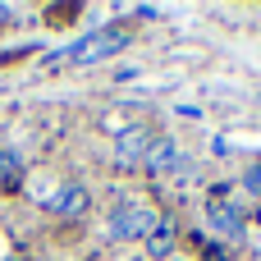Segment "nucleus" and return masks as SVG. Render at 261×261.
<instances>
[{"label":"nucleus","mask_w":261,"mask_h":261,"mask_svg":"<svg viewBox=\"0 0 261 261\" xmlns=\"http://www.w3.org/2000/svg\"><path fill=\"white\" fill-rule=\"evenodd\" d=\"M60 216H83L87 211V188H78V184H69V188H60L55 193V202H50Z\"/></svg>","instance_id":"6"},{"label":"nucleus","mask_w":261,"mask_h":261,"mask_svg":"<svg viewBox=\"0 0 261 261\" xmlns=\"http://www.w3.org/2000/svg\"><path fill=\"white\" fill-rule=\"evenodd\" d=\"M5 179H18V156L9 151V156H0V184Z\"/></svg>","instance_id":"9"},{"label":"nucleus","mask_w":261,"mask_h":261,"mask_svg":"<svg viewBox=\"0 0 261 261\" xmlns=\"http://www.w3.org/2000/svg\"><path fill=\"white\" fill-rule=\"evenodd\" d=\"M151 174H165V170H179V151H174V142H151V151H147V161H142Z\"/></svg>","instance_id":"5"},{"label":"nucleus","mask_w":261,"mask_h":261,"mask_svg":"<svg viewBox=\"0 0 261 261\" xmlns=\"http://www.w3.org/2000/svg\"><path fill=\"white\" fill-rule=\"evenodd\" d=\"M147 252L151 257H165L170 252V220H156V229L147 234Z\"/></svg>","instance_id":"7"},{"label":"nucleus","mask_w":261,"mask_h":261,"mask_svg":"<svg viewBox=\"0 0 261 261\" xmlns=\"http://www.w3.org/2000/svg\"><path fill=\"white\" fill-rule=\"evenodd\" d=\"M151 229H156V216L142 211V206H133V202L110 211V234H115L119 243H128V239H147Z\"/></svg>","instance_id":"2"},{"label":"nucleus","mask_w":261,"mask_h":261,"mask_svg":"<svg viewBox=\"0 0 261 261\" xmlns=\"http://www.w3.org/2000/svg\"><path fill=\"white\" fill-rule=\"evenodd\" d=\"M243 184H248V193H257V197H261V161H252V165H248Z\"/></svg>","instance_id":"8"},{"label":"nucleus","mask_w":261,"mask_h":261,"mask_svg":"<svg viewBox=\"0 0 261 261\" xmlns=\"http://www.w3.org/2000/svg\"><path fill=\"white\" fill-rule=\"evenodd\" d=\"M124 46V32H115V28H101V32H87L83 41H73L69 50H60V60H69V64H92V60H106V55H115Z\"/></svg>","instance_id":"1"},{"label":"nucleus","mask_w":261,"mask_h":261,"mask_svg":"<svg viewBox=\"0 0 261 261\" xmlns=\"http://www.w3.org/2000/svg\"><path fill=\"white\" fill-rule=\"evenodd\" d=\"M151 142H156V133H151L147 124H133V128H124V133H119V147H115L119 165H138V161H147Z\"/></svg>","instance_id":"3"},{"label":"nucleus","mask_w":261,"mask_h":261,"mask_svg":"<svg viewBox=\"0 0 261 261\" xmlns=\"http://www.w3.org/2000/svg\"><path fill=\"white\" fill-rule=\"evenodd\" d=\"M206 220H211V229H216L220 239L243 243V211H239L234 202H211V206H206Z\"/></svg>","instance_id":"4"}]
</instances>
